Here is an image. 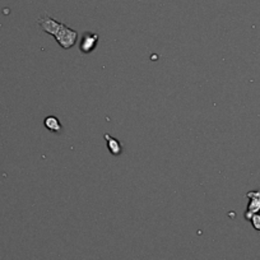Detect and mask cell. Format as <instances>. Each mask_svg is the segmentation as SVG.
<instances>
[{"label": "cell", "mask_w": 260, "mask_h": 260, "mask_svg": "<svg viewBox=\"0 0 260 260\" xmlns=\"http://www.w3.org/2000/svg\"><path fill=\"white\" fill-rule=\"evenodd\" d=\"M55 40H56L57 44L62 47V49H71L74 45L77 44V40H78V32L74 31V29L69 28L67 24L61 23L60 27L57 28V31L54 35Z\"/></svg>", "instance_id": "obj_1"}, {"label": "cell", "mask_w": 260, "mask_h": 260, "mask_svg": "<svg viewBox=\"0 0 260 260\" xmlns=\"http://www.w3.org/2000/svg\"><path fill=\"white\" fill-rule=\"evenodd\" d=\"M39 24L40 27L46 32V34L52 35V36H54L55 32L57 31V28H59L60 24H61V22L55 21V19L51 18V17H41V18L39 19Z\"/></svg>", "instance_id": "obj_4"}, {"label": "cell", "mask_w": 260, "mask_h": 260, "mask_svg": "<svg viewBox=\"0 0 260 260\" xmlns=\"http://www.w3.org/2000/svg\"><path fill=\"white\" fill-rule=\"evenodd\" d=\"M249 221L251 222L252 227H254V229L256 230V231L260 234V214H259V213L254 214V216H252L251 218L249 219Z\"/></svg>", "instance_id": "obj_7"}, {"label": "cell", "mask_w": 260, "mask_h": 260, "mask_svg": "<svg viewBox=\"0 0 260 260\" xmlns=\"http://www.w3.org/2000/svg\"><path fill=\"white\" fill-rule=\"evenodd\" d=\"M246 197L250 199V202L247 204L246 212H245V218L250 219L254 214H257L260 212V190L249 191Z\"/></svg>", "instance_id": "obj_2"}, {"label": "cell", "mask_w": 260, "mask_h": 260, "mask_svg": "<svg viewBox=\"0 0 260 260\" xmlns=\"http://www.w3.org/2000/svg\"><path fill=\"white\" fill-rule=\"evenodd\" d=\"M99 41H100L99 35L93 34V32H86L81 39L79 49H81V51L83 52V54H89V52H92L94 49H96Z\"/></svg>", "instance_id": "obj_3"}, {"label": "cell", "mask_w": 260, "mask_h": 260, "mask_svg": "<svg viewBox=\"0 0 260 260\" xmlns=\"http://www.w3.org/2000/svg\"><path fill=\"white\" fill-rule=\"evenodd\" d=\"M104 138H105V141H106L107 148H109L110 153L114 154V156H120L122 152L121 143H120L116 138H114V137L110 136V134H105Z\"/></svg>", "instance_id": "obj_5"}, {"label": "cell", "mask_w": 260, "mask_h": 260, "mask_svg": "<svg viewBox=\"0 0 260 260\" xmlns=\"http://www.w3.org/2000/svg\"><path fill=\"white\" fill-rule=\"evenodd\" d=\"M44 125L46 129H49L50 132H54V133H60L62 130L61 124H60L59 119L56 116H47L46 119L44 120Z\"/></svg>", "instance_id": "obj_6"}]
</instances>
